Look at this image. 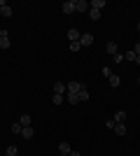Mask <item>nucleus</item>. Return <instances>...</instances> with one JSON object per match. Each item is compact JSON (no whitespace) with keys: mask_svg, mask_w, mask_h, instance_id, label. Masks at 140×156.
Wrapping results in <instances>:
<instances>
[{"mask_svg":"<svg viewBox=\"0 0 140 156\" xmlns=\"http://www.w3.org/2000/svg\"><path fill=\"white\" fill-rule=\"evenodd\" d=\"M82 89H87L82 82H68V93H77V96H80Z\"/></svg>","mask_w":140,"mask_h":156,"instance_id":"1","label":"nucleus"},{"mask_svg":"<svg viewBox=\"0 0 140 156\" xmlns=\"http://www.w3.org/2000/svg\"><path fill=\"white\" fill-rule=\"evenodd\" d=\"M61 9H63V14H73L75 12V0H66V2L61 5Z\"/></svg>","mask_w":140,"mask_h":156,"instance_id":"2","label":"nucleus"},{"mask_svg":"<svg viewBox=\"0 0 140 156\" xmlns=\"http://www.w3.org/2000/svg\"><path fill=\"white\" fill-rule=\"evenodd\" d=\"M54 93L66 96V93H68V84H63V82H56V84H54Z\"/></svg>","mask_w":140,"mask_h":156,"instance_id":"3","label":"nucleus"},{"mask_svg":"<svg viewBox=\"0 0 140 156\" xmlns=\"http://www.w3.org/2000/svg\"><path fill=\"white\" fill-rule=\"evenodd\" d=\"M75 12H89V2L87 0H75Z\"/></svg>","mask_w":140,"mask_h":156,"instance_id":"4","label":"nucleus"},{"mask_svg":"<svg viewBox=\"0 0 140 156\" xmlns=\"http://www.w3.org/2000/svg\"><path fill=\"white\" fill-rule=\"evenodd\" d=\"M80 37H82V33L77 30V28H70V30H68V40H70V42H80Z\"/></svg>","mask_w":140,"mask_h":156,"instance_id":"5","label":"nucleus"},{"mask_svg":"<svg viewBox=\"0 0 140 156\" xmlns=\"http://www.w3.org/2000/svg\"><path fill=\"white\" fill-rule=\"evenodd\" d=\"M91 42H93V35H91V33H82V37H80V44H82V47H89Z\"/></svg>","mask_w":140,"mask_h":156,"instance_id":"6","label":"nucleus"},{"mask_svg":"<svg viewBox=\"0 0 140 156\" xmlns=\"http://www.w3.org/2000/svg\"><path fill=\"white\" fill-rule=\"evenodd\" d=\"M107 82H110V86H112V89H119V84H121V79H119V75H110V77H107Z\"/></svg>","mask_w":140,"mask_h":156,"instance_id":"7","label":"nucleus"},{"mask_svg":"<svg viewBox=\"0 0 140 156\" xmlns=\"http://www.w3.org/2000/svg\"><path fill=\"white\" fill-rule=\"evenodd\" d=\"M114 121H117V124H126V112L124 110H119V112H114Z\"/></svg>","mask_w":140,"mask_h":156,"instance_id":"8","label":"nucleus"},{"mask_svg":"<svg viewBox=\"0 0 140 156\" xmlns=\"http://www.w3.org/2000/svg\"><path fill=\"white\" fill-rule=\"evenodd\" d=\"M19 124L21 126H33V117H31V114H21V117H19Z\"/></svg>","mask_w":140,"mask_h":156,"instance_id":"9","label":"nucleus"},{"mask_svg":"<svg viewBox=\"0 0 140 156\" xmlns=\"http://www.w3.org/2000/svg\"><path fill=\"white\" fill-rule=\"evenodd\" d=\"M89 7H91V9H103V7H105V0H91V2H89Z\"/></svg>","mask_w":140,"mask_h":156,"instance_id":"10","label":"nucleus"},{"mask_svg":"<svg viewBox=\"0 0 140 156\" xmlns=\"http://www.w3.org/2000/svg\"><path fill=\"white\" fill-rule=\"evenodd\" d=\"M107 54H110V56H114V54H119V47H117V42H107Z\"/></svg>","mask_w":140,"mask_h":156,"instance_id":"11","label":"nucleus"},{"mask_svg":"<svg viewBox=\"0 0 140 156\" xmlns=\"http://www.w3.org/2000/svg\"><path fill=\"white\" fill-rule=\"evenodd\" d=\"M21 135L26 137V140H31V137L35 135V130H33V126H23V130H21Z\"/></svg>","mask_w":140,"mask_h":156,"instance_id":"12","label":"nucleus"},{"mask_svg":"<svg viewBox=\"0 0 140 156\" xmlns=\"http://www.w3.org/2000/svg\"><path fill=\"white\" fill-rule=\"evenodd\" d=\"M66 100L70 105H80V96H77V93H66Z\"/></svg>","mask_w":140,"mask_h":156,"instance_id":"13","label":"nucleus"},{"mask_svg":"<svg viewBox=\"0 0 140 156\" xmlns=\"http://www.w3.org/2000/svg\"><path fill=\"white\" fill-rule=\"evenodd\" d=\"M0 14H2L5 19H9V16H12V14H14V9H12V7H9V5H5V7H2V9H0Z\"/></svg>","mask_w":140,"mask_h":156,"instance_id":"14","label":"nucleus"},{"mask_svg":"<svg viewBox=\"0 0 140 156\" xmlns=\"http://www.w3.org/2000/svg\"><path fill=\"white\" fill-rule=\"evenodd\" d=\"M112 130L117 133V135H126V124H117Z\"/></svg>","mask_w":140,"mask_h":156,"instance_id":"15","label":"nucleus"},{"mask_svg":"<svg viewBox=\"0 0 140 156\" xmlns=\"http://www.w3.org/2000/svg\"><path fill=\"white\" fill-rule=\"evenodd\" d=\"M59 151H61V154H70L73 149H70V144H68V142H59Z\"/></svg>","mask_w":140,"mask_h":156,"instance_id":"16","label":"nucleus"},{"mask_svg":"<svg viewBox=\"0 0 140 156\" xmlns=\"http://www.w3.org/2000/svg\"><path fill=\"white\" fill-rule=\"evenodd\" d=\"M0 49H9V35H2V37H0Z\"/></svg>","mask_w":140,"mask_h":156,"instance_id":"17","label":"nucleus"},{"mask_svg":"<svg viewBox=\"0 0 140 156\" xmlns=\"http://www.w3.org/2000/svg\"><path fill=\"white\" fill-rule=\"evenodd\" d=\"M52 103H54V105H63V103H66V96H59V93H54Z\"/></svg>","mask_w":140,"mask_h":156,"instance_id":"18","label":"nucleus"},{"mask_svg":"<svg viewBox=\"0 0 140 156\" xmlns=\"http://www.w3.org/2000/svg\"><path fill=\"white\" fill-rule=\"evenodd\" d=\"M124 58H126V61H133V63H135V61H138V54H135L133 49H131V51H126V54H124Z\"/></svg>","mask_w":140,"mask_h":156,"instance_id":"19","label":"nucleus"},{"mask_svg":"<svg viewBox=\"0 0 140 156\" xmlns=\"http://www.w3.org/2000/svg\"><path fill=\"white\" fill-rule=\"evenodd\" d=\"M21 130H23V126H21L19 121H14V124H12V133H14V135H21Z\"/></svg>","mask_w":140,"mask_h":156,"instance_id":"20","label":"nucleus"},{"mask_svg":"<svg viewBox=\"0 0 140 156\" xmlns=\"http://www.w3.org/2000/svg\"><path fill=\"white\" fill-rule=\"evenodd\" d=\"M5 154H7V156H16V154H19V149H16L14 144H9V147L5 149Z\"/></svg>","mask_w":140,"mask_h":156,"instance_id":"21","label":"nucleus"},{"mask_svg":"<svg viewBox=\"0 0 140 156\" xmlns=\"http://www.w3.org/2000/svg\"><path fill=\"white\" fill-rule=\"evenodd\" d=\"M89 16H91L93 21H98V19H100V12H98V9H91V7H89Z\"/></svg>","mask_w":140,"mask_h":156,"instance_id":"22","label":"nucleus"},{"mask_svg":"<svg viewBox=\"0 0 140 156\" xmlns=\"http://www.w3.org/2000/svg\"><path fill=\"white\" fill-rule=\"evenodd\" d=\"M80 49H82V44H80V42H70V51H73V54H77Z\"/></svg>","mask_w":140,"mask_h":156,"instance_id":"23","label":"nucleus"},{"mask_svg":"<svg viewBox=\"0 0 140 156\" xmlns=\"http://www.w3.org/2000/svg\"><path fill=\"white\" fill-rule=\"evenodd\" d=\"M82 100H89V91H87V89H82V91H80V103H82Z\"/></svg>","mask_w":140,"mask_h":156,"instance_id":"24","label":"nucleus"},{"mask_svg":"<svg viewBox=\"0 0 140 156\" xmlns=\"http://www.w3.org/2000/svg\"><path fill=\"white\" fill-rule=\"evenodd\" d=\"M105 126H107V130H112L114 126H117V121H114V119H107V121H105Z\"/></svg>","mask_w":140,"mask_h":156,"instance_id":"25","label":"nucleus"},{"mask_svg":"<svg viewBox=\"0 0 140 156\" xmlns=\"http://www.w3.org/2000/svg\"><path fill=\"white\" fill-rule=\"evenodd\" d=\"M112 58H114V63H121V61H124V54H114Z\"/></svg>","mask_w":140,"mask_h":156,"instance_id":"26","label":"nucleus"},{"mask_svg":"<svg viewBox=\"0 0 140 156\" xmlns=\"http://www.w3.org/2000/svg\"><path fill=\"white\" fill-rule=\"evenodd\" d=\"M133 51H135V54H138V56H140V42H135V47H133Z\"/></svg>","mask_w":140,"mask_h":156,"instance_id":"27","label":"nucleus"},{"mask_svg":"<svg viewBox=\"0 0 140 156\" xmlns=\"http://www.w3.org/2000/svg\"><path fill=\"white\" fill-rule=\"evenodd\" d=\"M70 156H82V154H80V151H75V149H73V151H70Z\"/></svg>","mask_w":140,"mask_h":156,"instance_id":"28","label":"nucleus"},{"mask_svg":"<svg viewBox=\"0 0 140 156\" xmlns=\"http://www.w3.org/2000/svg\"><path fill=\"white\" fill-rule=\"evenodd\" d=\"M2 35H7V30H5V28H0V37H2Z\"/></svg>","mask_w":140,"mask_h":156,"instance_id":"29","label":"nucleus"},{"mask_svg":"<svg viewBox=\"0 0 140 156\" xmlns=\"http://www.w3.org/2000/svg\"><path fill=\"white\" fill-rule=\"evenodd\" d=\"M7 5V2H5V0H0V9H2V7H5Z\"/></svg>","mask_w":140,"mask_h":156,"instance_id":"30","label":"nucleus"},{"mask_svg":"<svg viewBox=\"0 0 140 156\" xmlns=\"http://www.w3.org/2000/svg\"><path fill=\"white\" fill-rule=\"evenodd\" d=\"M135 28H138V30H140V21H138V26H135Z\"/></svg>","mask_w":140,"mask_h":156,"instance_id":"31","label":"nucleus"},{"mask_svg":"<svg viewBox=\"0 0 140 156\" xmlns=\"http://www.w3.org/2000/svg\"><path fill=\"white\" fill-rule=\"evenodd\" d=\"M61 156H70V154H61Z\"/></svg>","mask_w":140,"mask_h":156,"instance_id":"32","label":"nucleus"},{"mask_svg":"<svg viewBox=\"0 0 140 156\" xmlns=\"http://www.w3.org/2000/svg\"><path fill=\"white\" fill-rule=\"evenodd\" d=\"M138 84H140V77H138Z\"/></svg>","mask_w":140,"mask_h":156,"instance_id":"33","label":"nucleus"}]
</instances>
